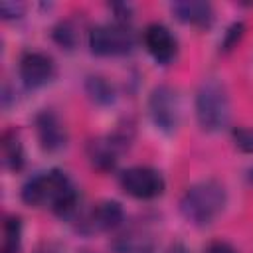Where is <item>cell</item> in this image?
Returning <instances> with one entry per match:
<instances>
[{"label": "cell", "instance_id": "23", "mask_svg": "<svg viewBox=\"0 0 253 253\" xmlns=\"http://www.w3.org/2000/svg\"><path fill=\"white\" fill-rule=\"evenodd\" d=\"M166 253H192L184 243H172L170 247H168V251Z\"/></svg>", "mask_w": 253, "mask_h": 253}, {"label": "cell", "instance_id": "21", "mask_svg": "<svg viewBox=\"0 0 253 253\" xmlns=\"http://www.w3.org/2000/svg\"><path fill=\"white\" fill-rule=\"evenodd\" d=\"M204 253H237V249H235L231 243L217 239V241H211V243L204 249Z\"/></svg>", "mask_w": 253, "mask_h": 253}, {"label": "cell", "instance_id": "8", "mask_svg": "<svg viewBox=\"0 0 253 253\" xmlns=\"http://www.w3.org/2000/svg\"><path fill=\"white\" fill-rule=\"evenodd\" d=\"M77 229L81 233H101V231H113L123 225L125 211L123 206L115 200H103L95 204L85 213L77 215Z\"/></svg>", "mask_w": 253, "mask_h": 253}, {"label": "cell", "instance_id": "1", "mask_svg": "<svg viewBox=\"0 0 253 253\" xmlns=\"http://www.w3.org/2000/svg\"><path fill=\"white\" fill-rule=\"evenodd\" d=\"M20 198L32 208H49L59 219L75 221L79 211V192L69 180V176L51 168L28 178L20 190Z\"/></svg>", "mask_w": 253, "mask_h": 253}, {"label": "cell", "instance_id": "3", "mask_svg": "<svg viewBox=\"0 0 253 253\" xmlns=\"http://www.w3.org/2000/svg\"><path fill=\"white\" fill-rule=\"evenodd\" d=\"M196 119L206 132H219L229 125L231 103L221 79L208 77L200 83L196 91Z\"/></svg>", "mask_w": 253, "mask_h": 253}, {"label": "cell", "instance_id": "15", "mask_svg": "<svg viewBox=\"0 0 253 253\" xmlns=\"http://www.w3.org/2000/svg\"><path fill=\"white\" fill-rule=\"evenodd\" d=\"M22 249V219L18 215H6L2 221L0 253H20Z\"/></svg>", "mask_w": 253, "mask_h": 253}, {"label": "cell", "instance_id": "7", "mask_svg": "<svg viewBox=\"0 0 253 253\" xmlns=\"http://www.w3.org/2000/svg\"><path fill=\"white\" fill-rule=\"evenodd\" d=\"M148 115L158 130L164 134L176 132L180 125V97L170 85H158L148 97Z\"/></svg>", "mask_w": 253, "mask_h": 253}, {"label": "cell", "instance_id": "22", "mask_svg": "<svg viewBox=\"0 0 253 253\" xmlns=\"http://www.w3.org/2000/svg\"><path fill=\"white\" fill-rule=\"evenodd\" d=\"M34 253H63V247L55 241H40L36 245Z\"/></svg>", "mask_w": 253, "mask_h": 253}, {"label": "cell", "instance_id": "17", "mask_svg": "<svg viewBox=\"0 0 253 253\" xmlns=\"http://www.w3.org/2000/svg\"><path fill=\"white\" fill-rule=\"evenodd\" d=\"M51 38H53V42H55L61 49L71 51V49L77 47V43H79V40H81V28H79L77 22L71 20V18L59 20V22L53 26V30H51Z\"/></svg>", "mask_w": 253, "mask_h": 253}, {"label": "cell", "instance_id": "10", "mask_svg": "<svg viewBox=\"0 0 253 253\" xmlns=\"http://www.w3.org/2000/svg\"><path fill=\"white\" fill-rule=\"evenodd\" d=\"M142 43L148 51V55L158 65H170L176 61L180 45L178 38L172 34V30L160 22H152L142 32Z\"/></svg>", "mask_w": 253, "mask_h": 253}, {"label": "cell", "instance_id": "5", "mask_svg": "<svg viewBox=\"0 0 253 253\" xmlns=\"http://www.w3.org/2000/svg\"><path fill=\"white\" fill-rule=\"evenodd\" d=\"M134 45H136V36L128 24H119V22L99 24L89 32V49L91 53L101 57L126 55L134 49Z\"/></svg>", "mask_w": 253, "mask_h": 253}, {"label": "cell", "instance_id": "9", "mask_svg": "<svg viewBox=\"0 0 253 253\" xmlns=\"http://www.w3.org/2000/svg\"><path fill=\"white\" fill-rule=\"evenodd\" d=\"M18 75L26 89H42L55 77V61L43 51H24L18 61Z\"/></svg>", "mask_w": 253, "mask_h": 253}, {"label": "cell", "instance_id": "18", "mask_svg": "<svg viewBox=\"0 0 253 253\" xmlns=\"http://www.w3.org/2000/svg\"><path fill=\"white\" fill-rule=\"evenodd\" d=\"M243 36H245V24H243V22H233V24L225 30V34H223V38H221V43H219V49H221L223 53L233 51V49L239 45V42L243 40Z\"/></svg>", "mask_w": 253, "mask_h": 253}, {"label": "cell", "instance_id": "14", "mask_svg": "<svg viewBox=\"0 0 253 253\" xmlns=\"http://www.w3.org/2000/svg\"><path fill=\"white\" fill-rule=\"evenodd\" d=\"M115 251L117 253H152V237L144 231H126L115 239Z\"/></svg>", "mask_w": 253, "mask_h": 253}, {"label": "cell", "instance_id": "2", "mask_svg": "<svg viewBox=\"0 0 253 253\" xmlns=\"http://www.w3.org/2000/svg\"><path fill=\"white\" fill-rule=\"evenodd\" d=\"M227 206V190L219 180H202L192 184L180 198L184 219L196 227L211 225Z\"/></svg>", "mask_w": 253, "mask_h": 253}, {"label": "cell", "instance_id": "16", "mask_svg": "<svg viewBox=\"0 0 253 253\" xmlns=\"http://www.w3.org/2000/svg\"><path fill=\"white\" fill-rule=\"evenodd\" d=\"M85 91L89 95V99L101 107L105 105H111L117 97V91L113 87V83L107 79V77H101V75H89L87 81H85Z\"/></svg>", "mask_w": 253, "mask_h": 253}, {"label": "cell", "instance_id": "13", "mask_svg": "<svg viewBox=\"0 0 253 253\" xmlns=\"http://www.w3.org/2000/svg\"><path fill=\"white\" fill-rule=\"evenodd\" d=\"M0 148H2V162L8 170L20 172L26 164V154H24V144L22 136L16 128H8L2 132L0 138Z\"/></svg>", "mask_w": 253, "mask_h": 253}, {"label": "cell", "instance_id": "4", "mask_svg": "<svg viewBox=\"0 0 253 253\" xmlns=\"http://www.w3.org/2000/svg\"><path fill=\"white\" fill-rule=\"evenodd\" d=\"M134 136V126L130 123L119 125L111 134L99 136L87 142V158L91 166L99 172H111L115 170L119 156L130 146Z\"/></svg>", "mask_w": 253, "mask_h": 253}, {"label": "cell", "instance_id": "6", "mask_svg": "<svg viewBox=\"0 0 253 253\" xmlns=\"http://www.w3.org/2000/svg\"><path fill=\"white\" fill-rule=\"evenodd\" d=\"M121 190L136 200H154L164 194V176L152 166H128L119 174Z\"/></svg>", "mask_w": 253, "mask_h": 253}, {"label": "cell", "instance_id": "19", "mask_svg": "<svg viewBox=\"0 0 253 253\" xmlns=\"http://www.w3.org/2000/svg\"><path fill=\"white\" fill-rule=\"evenodd\" d=\"M231 138L241 152L253 154V126H235L231 130Z\"/></svg>", "mask_w": 253, "mask_h": 253}, {"label": "cell", "instance_id": "20", "mask_svg": "<svg viewBox=\"0 0 253 253\" xmlns=\"http://www.w3.org/2000/svg\"><path fill=\"white\" fill-rule=\"evenodd\" d=\"M0 14H2L4 20L22 18V14H24V4H20V2H2V4H0Z\"/></svg>", "mask_w": 253, "mask_h": 253}, {"label": "cell", "instance_id": "11", "mask_svg": "<svg viewBox=\"0 0 253 253\" xmlns=\"http://www.w3.org/2000/svg\"><path fill=\"white\" fill-rule=\"evenodd\" d=\"M34 128H36L38 142L45 152H57V150L65 148L67 128L55 111H51V109L40 111L34 117Z\"/></svg>", "mask_w": 253, "mask_h": 253}, {"label": "cell", "instance_id": "24", "mask_svg": "<svg viewBox=\"0 0 253 253\" xmlns=\"http://www.w3.org/2000/svg\"><path fill=\"white\" fill-rule=\"evenodd\" d=\"M249 180L253 182V168H251V172H249Z\"/></svg>", "mask_w": 253, "mask_h": 253}, {"label": "cell", "instance_id": "12", "mask_svg": "<svg viewBox=\"0 0 253 253\" xmlns=\"http://www.w3.org/2000/svg\"><path fill=\"white\" fill-rule=\"evenodd\" d=\"M170 10L176 16V20H180L182 24L200 28V30L210 28L215 20L213 6L202 0H180V2H174Z\"/></svg>", "mask_w": 253, "mask_h": 253}]
</instances>
